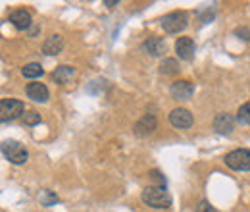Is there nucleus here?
<instances>
[{"instance_id": "nucleus-20", "label": "nucleus", "mask_w": 250, "mask_h": 212, "mask_svg": "<svg viewBox=\"0 0 250 212\" xmlns=\"http://www.w3.org/2000/svg\"><path fill=\"white\" fill-rule=\"evenodd\" d=\"M23 123H25V125H37V123H41V114L35 112V110L25 112V114H23Z\"/></svg>"}, {"instance_id": "nucleus-4", "label": "nucleus", "mask_w": 250, "mask_h": 212, "mask_svg": "<svg viewBox=\"0 0 250 212\" xmlns=\"http://www.w3.org/2000/svg\"><path fill=\"white\" fill-rule=\"evenodd\" d=\"M225 166L237 172H250V151L237 149L225 154Z\"/></svg>"}, {"instance_id": "nucleus-22", "label": "nucleus", "mask_w": 250, "mask_h": 212, "mask_svg": "<svg viewBox=\"0 0 250 212\" xmlns=\"http://www.w3.org/2000/svg\"><path fill=\"white\" fill-rule=\"evenodd\" d=\"M235 35H237L239 39H243V41H250V29L245 27V25H243V27H237V29H235Z\"/></svg>"}, {"instance_id": "nucleus-7", "label": "nucleus", "mask_w": 250, "mask_h": 212, "mask_svg": "<svg viewBox=\"0 0 250 212\" xmlns=\"http://www.w3.org/2000/svg\"><path fill=\"white\" fill-rule=\"evenodd\" d=\"M169 123L177 129H188L192 125V114L187 108H175L169 114Z\"/></svg>"}, {"instance_id": "nucleus-19", "label": "nucleus", "mask_w": 250, "mask_h": 212, "mask_svg": "<svg viewBox=\"0 0 250 212\" xmlns=\"http://www.w3.org/2000/svg\"><path fill=\"white\" fill-rule=\"evenodd\" d=\"M237 121H239V123H245V125L250 123V102H245V104L237 110Z\"/></svg>"}, {"instance_id": "nucleus-18", "label": "nucleus", "mask_w": 250, "mask_h": 212, "mask_svg": "<svg viewBox=\"0 0 250 212\" xmlns=\"http://www.w3.org/2000/svg\"><path fill=\"white\" fill-rule=\"evenodd\" d=\"M39 201L42 203V207H52L54 203H58V197H56L52 191L44 189V191H41V195H39Z\"/></svg>"}, {"instance_id": "nucleus-11", "label": "nucleus", "mask_w": 250, "mask_h": 212, "mask_svg": "<svg viewBox=\"0 0 250 212\" xmlns=\"http://www.w3.org/2000/svg\"><path fill=\"white\" fill-rule=\"evenodd\" d=\"M233 127H235V120H233V116L231 114H227V112H221L216 116V120H214V129L221 133V135H229L231 131H233Z\"/></svg>"}, {"instance_id": "nucleus-23", "label": "nucleus", "mask_w": 250, "mask_h": 212, "mask_svg": "<svg viewBox=\"0 0 250 212\" xmlns=\"http://www.w3.org/2000/svg\"><path fill=\"white\" fill-rule=\"evenodd\" d=\"M104 6H108V8H114V6H118V2H116V0H104Z\"/></svg>"}, {"instance_id": "nucleus-9", "label": "nucleus", "mask_w": 250, "mask_h": 212, "mask_svg": "<svg viewBox=\"0 0 250 212\" xmlns=\"http://www.w3.org/2000/svg\"><path fill=\"white\" fill-rule=\"evenodd\" d=\"M194 41L190 37H179L175 43V52L181 60H190L194 56Z\"/></svg>"}, {"instance_id": "nucleus-2", "label": "nucleus", "mask_w": 250, "mask_h": 212, "mask_svg": "<svg viewBox=\"0 0 250 212\" xmlns=\"http://www.w3.org/2000/svg\"><path fill=\"white\" fill-rule=\"evenodd\" d=\"M2 154H4V158H6L10 164H16V166L25 164L27 158H29L27 149H25L23 145H20L18 141H4V143H2Z\"/></svg>"}, {"instance_id": "nucleus-10", "label": "nucleus", "mask_w": 250, "mask_h": 212, "mask_svg": "<svg viewBox=\"0 0 250 212\" xmlns=\"http://www.w3.org/2000/svg\"><path fill=\"white\" fill-rule=\"evenodd\" d=\"M31 14L27 12V10H14L12 14H10V24L16 27V29L20 31H25L31 27Z\"/></svg>"}, {"instance_id": "nucleus-24", "label": "nucleus", "mask_w": 250, "mask_h": 212, "mask_svg": "<svg viewBox=\"0 0 250 212\" xmlns=\"http://www.w3.org/2000/svg\"><path fill=\"white\" fill-rule=\"evenodd\" d=\"M204 212H214V211H212V209H206V211H204Z\"/></svg>"}, {"instance_id": "nucleus-14", "label": "nucleus", "mask_w": 250, "mask_h": 212, "mask_svg": "<svg viewBox=\"0 0 250 212\" xmlns=\"http://www.w3.org/2000/svg\"><path fill=\"white\" fill-rule=\"evenodd\" d=\"M62 50H63L62 35H52V37H48V39L44 41V45H42V52L48 54V56H56V54H60Z\"/></svg>"}, {"instance_id": "nucleus-6", "label": "nucleus", "mask_w": 250, "mask_h": 212, "mask_svg": "<svg viewBox=\"0 0 250 212\" xmlns=\"http://www.w3.org/2000/svg\"><path fill=\"white\" fill-rule=\"evenodd\" d=\"M194 93V85L190 81L185 79H179V81H173L171 87H169V94L175 98V100H188Z\"/></svg>"}, {"instance_id": "nucleus-3", "label": "nucleus", "mask_w": 250, "mask_h": 212, "mask_svg": "<svg viewBox=\"0 0 250 212\" xmlns=\"http://www.w3.org/2000/svg\"><path fill=\"white\" fill-rule=\"evenodd\" d=\"M25 114V104L18 98H2L0 100V120L12 121Z\"/></svg>"}, {"instance_id": "nucleus-21", "label": "nucleus", "mask_w": 250, "mask_h": 212, "mask_svg": "<svg viewBox=\"0 0 250 212\" xmlns=\"http://www.w3.org/2000/svg\"><path fill=\"white\" fill-rule=\"evenodd\" d=\"M148 176H150V180L156 183L158 187H166V178H164V176H162V174H160L158 170H152V172H150Z\"/></svg>"}, {"instance_id": "nucleus-8", "label": "nucleus", "mask_w": 250, "mask_h": 212, "mask_svg": "<svg viewBox=\"0 0 250 212\" xmlns=\"http://www.w3.org/2000/svg\"><path fill=\"white\" fill-rule=\"evenodd\" d=\"M156 127H158L156 118H154L152 114H145L141 120L135 123L133 131H135V135H139V137H145V135H150V133H154V129H156Z\"/></svg>"}, {"instance_id": "nucleus-1", "label": "nucleus", "mask_w": 250, "mask_h": 212, "mask_svg": "<svg viewBox=\"0 0 250 212\" xmlns=\"http://www.w3.org/2000/svg\"><path fill=\"white\" fill-rule=\"evenodd\" d=\"M143 203L152 207V209H167L171 205V197L166 191V187H158V185H148L143 191Z\"/></svg>"}, {"instance_id": "nucleus-17", "label": "nucleus", "mask_w": 250, "mask_h": 212, "mask_svg": "<svg viewBox=\"0 0 250 212\" xmlns=\"http://www.w3.org/2000/svg\"><path fill=\"white\" fill-rule=\"evenodd\" d=\"M160 71L164 75H173V73L179 71V64H177L175 58H166V60L160 64Z\"/></svg>"}, {"instance_id": "nucleus-5", "label": "nucleus", "mask_w": 250, "mask_h": 212, "mask_svg": "<svg viewBox=\"0 0 250 212\" xmlns=\"http://www.w3.org/2000/svg\"><path fill=\"white\" fill-rule=\"evenodd\" d=\"M188 25V18L185 12H171L167 16L162 18V27L166 33L169 35H175V33H181L185 31V27Z\"/></svg>"}, {"instance_id": "nucleus-16", "label": "nucleus", "mask_w": 250, "mask_h": 212, "mask_svg": "<svg viewBox=\"0 0 250 212\" xmlns=\"http://www.w3.org/2000/svg\"><path fill=\"white\" fill-rule=\"evenodd\" d=\"M21 73H23V77H27V79H37V77H42L44 70H42L41 64L31 62V64H25V68L21 70Z\"/></svg>"}, {"instance_id": "nucleus-15", "label": "nucleus", "mask_w": 250, "mask_h": 212, "mask_svg": "<svg viewBox=\"0 0 250 212\" xmlns=\"http://www.w3.org/2000/svg\"><path fill=\"white\" fill-rule=\"evenodd\" d=\"M143 50H146L150 56H162L166 52V43L158 37H148L145 43H143Z\"/></svg>"}, {"instance_id": "nucleus-12", "label": "nucleus", "mask_w": 250, "mask_h": 212, "mask_svg": "<svg viewBox=\"0 0 250 212\" xmlns=\"http://www.w3.org/2000/svg\"><path fill=\"white\" fill-rule=\"evenodd\" d=\"M75 68L73 66H58L54 71H52V79L58 83V85H67L71 83V79L75 77Z\"/></svg>"}, {"instance_id": "nucleus-13", "label": "nucleus", "mask_w": 250, "mask_h": 212, "mask_svg": "<svg viewBox=\"0 0 250 212\" xmlns=\"http://www.w3.org/2000/svg\"><path fill=\"white\" fill-rule=\"evenodd\" d=\"M27 96L33 102H48L50 93L46 89V85H42V83H29L27 85Z\"/></svg>"}]
</instances>
